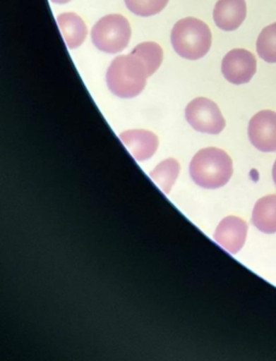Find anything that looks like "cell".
Wrapping results in <instances>:
<instances>
[{
  "instance_id": "cell-17",
  "label": "cell",
  "mask_w": 276,
  "mask_h": 361,
  "mask_svg": "<svg viewBox=\"0 0 276 361\" xmlns=\"http://www.w3.org/2000/svg\"><path fill=\"white\" fill-rule=\"evenodd\" d=\"M272 175H273L274 183H275V185H276V160H275V162H274L273 171H272Z\"/></svg>"
},
{
  "instance_id": "cell-10",
  "label": "cell",
  "mask_w": 276,
  "mask_h": 361,
  "mask_svg": "<svg viewBox=\"0 0 276 361\" xmlns=\"http://www.w3.org/2000/svg\"><path fill=\"white\" fill-rule=\"evenodd\" d=\"M247 14L245 0H218L215 6V24L220 30L232 32L238 30L245 21Z\"/></svg>"
},
{
  "instance_id": "cell-8",
  "label": "cell",
  "mask_w": 276,
  "mask_h": 361,
  "mask_svg": "<svg viewBox=\"0 0 276 361\" xmlns=\"http://www.w3.org/2000/svg\"><path fill=\"white\" fill-rule=\"evenodd\" d=\"M248 226L246 221L235 216H229L220 221L214 238L218 245L230 254H238L246 242Z\"/></svg>"
},
{
  "instance_id": "cell-16",
  "label": "cell",
  "mask_w": 276,
  "mask_h": 361,
  "mask_svg": "<svg viewBox=\"0 0 276 361\" xmlns=\"http://www.w3.org/2000/svg\"><path fill=\"white\" fill-rule=\"evenodd\" d=\"M126 7L138 16H152L160 13L169 0H124Z\"/></svg>"
},
{
  "instance_id": "cell-3",
  "label": "cell",
  "mask_w": 276,
  "mask_h": 361,
  "mask_svg": "<svg viewBox=\"0 0 276 361\" xmlns=\"http://www.w3.org/2000/svg\"><path fill=\"white\" fill-rule=\"evenodd\" d=\"M172 47L179 56L196 61L204 58L212 46V32L199 18H186L174 25Z\"/></svg>"
},
{
  "instance_id": "cell-1",
  "label": "cell",
  "mask_w": 276,
  "mask_h": 361,
  "mask_svg": "<svg viewBox=\"0 0 276 361\" xmlns=\"http://www.w3.org/2000/svg\"><path fill=\"white\" fill-rule=\"evenodd\" d=\"M192 180L204 189H218L229 183L233 164L226 151L218 148L200 150L190 162Z\"/></svg>"
},
{
  "instance_id": "cell-2",
  "label": "cell",
  "mask_w": 276,
  "mask_h": 361,
  "mask_svg": "<svg viewBox=\"0 0 276 361\" xmlns=\"http://www.w3.org/2000/svg\"><path fill=\"white\" fill-rule=\"evenodd\" d=\"M144 63L133 54L114 59L106 75L108 87L120 99H133L142 93L148 78Z\"/></svg>"
},
{
  "instance_id": "cell-5",
  "label": "cell",
  "mask_w": 276,
  "mask_h": 361,
  "mask_svg": "<svg viewBox=\"0 0 276 361\" xmlns=\"http://www.w3.org/2000/svg\"><path fill=\"white\" fill-rule=\"evenodd\" d=\"M186 119L194 130L212 135L220 134L226 126L220 107L205 97H198L188 104Z\"/></svg>"
},
{
  "instance_id": "cell-6",
  "label": "cell",
  "mask_w": 276,
  "mask_h": 361,
  "mask_svg": "<svg viewBox=\"0 0 276 361\" xmlns=\"http://www.w3.org/2000/svg\"><path fill=\"white\" fill-rule=\"evenodd\" d=\"M257 71L255 55L245 49H233L222 60V71L224 78L233 85L248 83Z\"/></svg>"
},
{
  "instance_id": "cell-15",
  "label": "cell",
  "mask_w": 276,
  "mask_h": 361,
  "mask_svg": "<svg viewBox=\"0 0 276 361\" xmlns=\"http://www.w3.org/2000/svg\"><path fill=\"white\" fill-rule=\"evenodd\" d=\"M257 53L265 62L276 64V22L261 30L257 39Z\"/></svg>"
},
{
  "instance_id": "cell-4",
  "label": "cell",
  "mask_w": 276,
  "mask_h": 361,
  "mask_svg": "<svg viewBox=\"0 0 276 361\" xmlns=\"http://www.w3.org/2000/svg\"><path fill=\"white\" fill-rule=\"evenodd\" d=\"M130 23L121 14H108L92 28L94 46L102 52L114 54L124 51L131 40Z\"/></svg>"
},
{
  "instance_id": "cell-7",
  "label": "cell",
  "mask_w": 276,
  "mask_h": 361,
  "mask_svg": "<svg viewBox=\"0 0 276 361\" xmlns=\"http://www.w3.org/2000/svg\"><path fill=\"white\" fill-rule=\"evenodd\" d=\"M248 137L255 148L263 152L276 151V112L263 110L248 124Z\"/></svg>"
},
{
  "instance_id": "cell-18",
  "label": "cell",
  "mask_w": 276,
  "mask_h": 361,
  "mask_svg": "<svg viewBox=\"0 0 276 361\" xmlns=\"http://www.w3.org/2000/svg\"><path fill=\"white\" fill-rule=\"evenodd\" d=\"M51 1L54 4H61V5H63V4L69 3L71 0H51Z\"/></svg>"
},
{
  "instance_id": "cell-11",
  "label": "cell",
  "mask_w": 276,
  "mask_h": 361,
  "mask_svg": "<svg viewBox=\"0 0 276 361\" xmlns=\"http://www.w3.org/2000/svg\"><path fill=\"white\" fill-rule=\"evenodd\" d=\"M56 20L67 48L76 49L85 42L88 28L80 16L73 12H67L57 16Z\"/></svg>"
},
{
  "instance_id": "cell-12",
  "label": "cell",
  "mask_w": 276,
  "mask_h": 361,
  "mask_svg": "<svg viewBox=\"0 0 276 361\" xmlns=\"http://www.w3.org/2000/svg\"><path fill=\"white\" fill-rule=\"evenodd\" d=\"M253 226L265 234L276 233V195H265L253 207Z\"/></svg>"
},
{
  "instance_id": "cell-13",
  "label": "cell",
  "mask_w": 276,
  "mask_h": 361,
  "mask_svg": "<svg viewBox=\"0 0 276 361\" xmlns=\"http://www.w3.org/2000/svg\"><path fill=\"white\" fill-rule=\"evenodd\" d=\"M181 166L176 159H167L157 165L150 173V178L157 183L165 195L171 192L172 188L179 177Z\"/></svg>"
},
{
  "instance_id": "cell-14",
  "label": "cell",
  "mask_w": 276,
  "mask_h": 361,
  "mask_svg": "<svg viewBox=\"0 0 276 361\" xmlns=\"http://www.w3.org/2000/svg\"><path fill=\"white\" fill-rule=\"evenodd\" d=\"M131 54L144 63L149 77L152 75L162 64L163 50L157 42H143L135 47Z\"/></svg>"
},
{
  "instance_id": "cell-9",
  "label": "cell",
  "mask_w": 276,
  "mask_h": 361,
  "mask_svg": "<svg viewBox=\"0 0 276 361\" xmlns=\"http://www.w3.org/2000/svg\"><path fill=\"white\" fill-rule=\"evenodd\" d=\"M120 140L138 162L150 159L159 147V138L150 130H126L120 134Z\"/></svg>"
}]
</instances>
